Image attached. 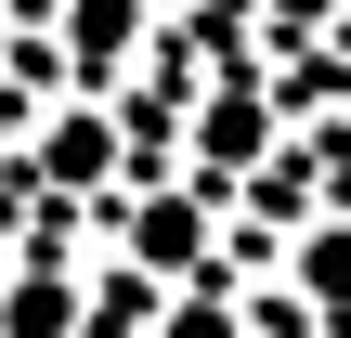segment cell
I'll return each mask as SVG.
<instances>
[{
    "label": "cell",
    "instance_id": "6da1fadb",
    "mask_svg": "<svg viewBox=\"0 0 351 338\" xmlns=\"http://www.w3.org/2000/svg\"><path fill=\"white\" fill-rule=\"evenodd\" d=\"M65 39H78V65H117L130 52V0H65Z\"/></svg>",
    "mask_w": 351,
    "mask_h": 338
},
{
    "label": "cell",
    "instance_id": "7a4b0ae2",
    "mask_svg": "<svg viewBox=\"0 0 351 338\" xmlns=\"http://www.w3.org/2000/svg\"><path fill=\"white\" fill-rule=\"evenodd\" d=\"M274 13H287V26H326V13H339V0H274Z\"/></svg>",
    "mask_w": 351,
    "mask_h": 338
}]
</instances>
